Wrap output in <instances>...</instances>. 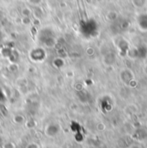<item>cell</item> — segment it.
I'll return each mask as SVG.
<instances>
[{
  "label": "cell",
  "mask_w": 147,
  "mask_h": 148,
  "mask_svg": "<svg viewBox=\"0 0 147 148\" xmlns=\"http://www.w3.org/2000/svg\"><path fill=\"white\" fill-rule=\"evenodd\" d=\"M59 133V127L57 125H50L46 129V134L48 136H54Z\"/></svg>",
  "instance_id": "2"
},
{
  "label": "cell",
  "mask_w": 147,
  "mask_h": 148,
  "mask_svg": "<svg viewBox=\"0 0 147 148\" xmlns=\"http://www.w3.org/2000/svg\"><path fill=\"white\" fill-rule=\"evenodd\" d=\"M133 4L134 5V7L140 9V8H144L147 3V0H132Z\"/></svg>",
  "instance_id": "3"
},
{
  "label": "cell",
  "mask_w": 147,
  "mask_h": 148,
  "mask_svg": "<svg viewBox=\"0 0 147 148\" xmlns=\"http://www.w3.org/2000/svg\"><path fill=\"white\" fill-rule=\"evenodd\" d=\"M137 23L139 28L142 31H147V12L139 15L137 18Z\"/></svg>",
  "instance_id": "1"
},
{
  "label": "cell",
  "mask_w": 147,
  "mask_h": 148,
  "mask_svg": "<svg viewBox=\"0 0 147 148\" xmlns=\"http://www.w3.org/2000/svg\"><path fill=\"white\" fill-rule=\"evenodd\" d=\"M26 148H40V147L37 145L36 143H29L26 146Z\"/></svg>",
  "instance_id": "4"
}]
</instances>
